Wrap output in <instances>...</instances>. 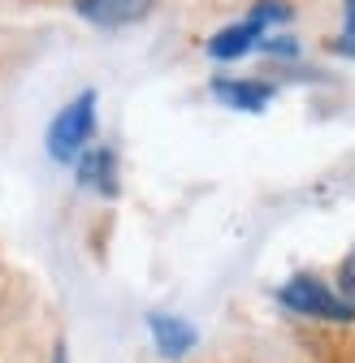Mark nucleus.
Here are the masks:
<instances>
[{
    "label": "nucleus",
    "instance_id": "obj_3",
    "mask_svg": "<svg viewBox=\"0 0 355 363\" xmlns=\"http://www.w3.org/2000/svg\"><path fill=\"white\" fill-rule=\"evenodd\" d=\"M96 130V91L74 96L48 125V156L53 160H78V152L87 147Z\"/></svg>",
    "mask_w": 355,
    "mask_h": 363
},
{
    "label": "nucleus",
    "instance_id": "obj_2",
    "mask_svg": "<svg viewBox=\"0 0 355 363\" xmlns=\"http://www.w3.org/2000/svg\"><path fill=\"white\" fill-rule=\"evenodd\" d=\"M278 298H282V307H290L299 315H312V320H334V325L355 320V303L342 290H329L325 281L307 277V272H303V277H290L278 290Z\"/></svg>",
    "mask_w": 355,
    "mask_h": 363
},
{
    "label": "nucleus",
    "instance_id": "obj_4",
    "mask_svg": "<svg viewBox=\"0 0 355 363\" xmlns=\"http://www.w3.org/2000/svg\"><path fill=\"white\" fill-rule=\"evenodd\" d=\"M78 18H87L92 26H130V22H143L152 13V0H74Z\"/></svg>",
    "mask_w": 355,
    "mask_h": 363
},
{
    "label": "nucleus",
    "instance_id": "obj_9",
    "mask_svg": "<svg viewBox=\"0 0 355 363\" xmlns=\"http://www.w3.org/2000/svg\"><path fill=\"white\" fill-rule=\"evenodd\" d=\"M342 294L355 303V247H351V255L342 259Z\"/></svg>",
    "mask_w": 355,
    "mask_h": 363
},
{
    "label": "nucleus",
    "instance_id": "obj_6",
    "mask_svg": "<svg viewBox=\"0 0 355 363\" xmlns=\"http://www.w3.org/2000/svg\"><path fill=\"white\" fill-rule=\"evenodd\" d=\"M212 96H217L221 104H230V108L260 113V108H269L273 86H264V82H239V78H217V82H212Z\"/></svg>",
    "mask_w": 355,
    "mask_h": 363
},
{
    "label": "nucleus",
    "instance_id": "obj_10",
    "mask_svg": "<svg viewBox=\"0 0 355 363\" xmlns=\"http://www.w3.org/2000/svg\"><path fill=\"white\" fill-rule=\"evenodd\" d=\"M53 363H65V350H57V359H53Z\"/></svg>",
    "mask_w": 355,
    "mask_h": 363
},
{
    "label": "nucleus",
    "instance_id": "obj_8",
    "mask_svg": "<svg viewBox=\"0 0 355 363\" xmlns=\"http://www.w3.org/2000/svg\"><path fill=\"white\" fill-rule=\"evenodd\" d=\"M338 48L355 57V0H346V30H342V39H338Z\"/></svg>",
    "mask_w": 355,
    "mask_h": 363
},
{
    "label": "nucleus",
    "instance_id": "obj_5",
    "mask_svg": "<svg viewBox=\"0 0 355 363\" xmlns=\"http://www.w3.org/2000/svg\"><path fill=\"white\" fill-rule=\"evenodd\" d=\"M78 182L96 195H117V156L109 147L78 152Z\"/></svg>",
    "mask_w": 355,
    "mask_h": 363
},
{
    "label": "nucleus",
    "instance_id": "obj_1",
    "mask_svg": "<svg viewBox=\"0 0 355 363\" xmlns=\"http://www.w3.org/2000/svg\"><path fill=\"white\" fill-rule=\"evenodd\" d=\"M286 18H290V5H286V0H260V5H256L243 22L217 30V35L208 39V52H212L217 61H239L243 52H251L256 43L264 39V30L278 26V22H286Z\"/></svg>",
    "mask_w": 355,
    "mask_h": 363
},
{
    "label": "nucleus",
    "instance_id": "obj_7",
    "mask_svg": "<svg viewBox=\"0 0 355 363\" xmlns=\"http://www.w3.org/2000/svg\"><path fill=\"white\" fill-rule=\"evenodd\" d=\"M152 342H156V350L165 354V359H182V354H191V346H195V329L187 325V320H178V315H152Z\"/></svg>",
    "mask_w": 355,
    "mask_h": 363
}]
</instances>
